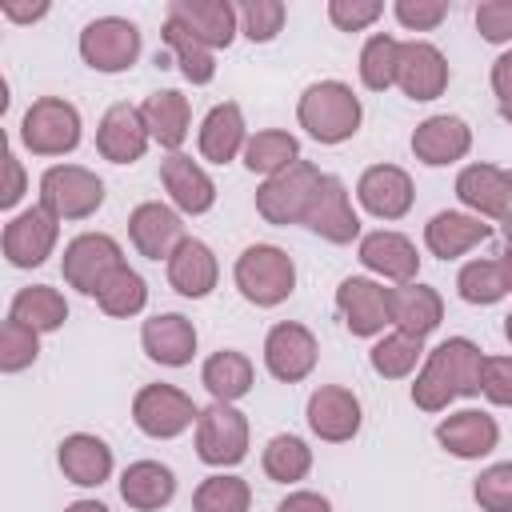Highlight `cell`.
<instances>
[{
    "label": "cell",
    "mask_w": 512,
    "mask_h": 512,
    "mask_svg": "<svg viewBox=\"0 0 512 512\" xmlns=\"http://www.w3.org/2000/svg\"><path fill=\"white\" fill-rule=\"evenodd\" d=\"M480 348L468 336L436 344L412 384V404L424 412H444L456 396H480Z\"/></svg>",
    "instance_id": "obj_1"
},
{
    "label": "cell",
    "mask_w": 512,
    "mask_h": 512,
    "mask_svg": "<svg viewBox=\"0 0 512 512\" xmlns=\"http://www.w3.org/2000/svg\"><path fill=\"white\" fill-rule=\"evenodd\" d=\"M360 96L344 84V80H320V84H308L300 104H296V120L300 128L320 140V144H344L356 136L360 128Z\"/></svg>",
    "instance_id": "obj_2"
},
{
    "label": "cell",
    "mask_w": 512,
    "mask_h": 512,
    "mask_svg": "<svg viewBox=\"0 0 512 512\" xmlns=\"http://www.w3.org/2000/svg\"><path fill=\"white\" fill-rule=\"evenodd\" d=\"M236 288L256 308H276L296 288V264L276 244H252L236 256Z\"/></svg>",
    "instance_id": "obj_3"
},
{
    "label": "cell",
    "mask_w": 512,
    "mask_h": 512,
    "mask_svg": "<svg viewBox=\"0 0 512 512\" xmlns=\"http://www.w3.org/2000/svg\"><path fill=\"white\" fill-rule=\"evenodd\" d=\"M320 180H324V172H320L316 164L296 160L292 168L268 176V180L256 188V212H260L268 224H276V228L304 224V212H308V204H312Z\"/></svg>",
    "instance_id": "obj_4"
},
{
    "label": "cell",
    "mask_w": 512,
    "mask_h": 512,
    "mask_svg": "<svg viewBox=\"0 0 512 512\" xmlns=\"http://www.w3.org/2000/svg\"><path fill=\"white\" fill-rule=\"evenodd\" d=\"M20 140L32 156H68L80 144V112L64 96H40L20 120Z\"/></svg>",
    "instance_id": "obj_5"
},
{
    "label": "cell",
    "mask_w": 512,
    "mask_h": 512,
    "mask_svg": "<svg viewBox=\"0 0 512 512\" xmlns=\"http://www.w3.org/2000/svg\"><path fill=\"white\" fill-rule=\"evenodd\" d=\"M104 204V180L80 164H52L40 176V208L56 220H88Z\"/></svg>",
    "instance_id": "obj_6"
},
{
    "label": "cell",
    "mask_w": 512,
    "mask_h": 512,
    "mask_svg": "<svg viewBox=\"0 0 512 512\" xmlns=\"http://www.w3.org/2000/svg\"><path fill=\"white\" fill-rule=\"evenodd\" d=\"M116 268H124V252H120V244L108 232H84V236H76L64 248V260H60L64 284L76 288V292H84V296H96Z\"/></svg>",
    "instance_id": "obj_7"
},
{
    "label": "cell",
    "mask_w": 512,
    "mask_h": 512,
    "mask_svg": "<svg viewBox=\"0 0 512 512\" xmlns=\"http://www.w3.org/2000/svg\"><path fill=\"white\" fill-rule=\"evenodd\" d=\"M132 420L144 436L152 440H172L180 436L184 428H192L200 420L196 404L188 392L172 388V384H144L136 396H132Z\"/></svg>",
    "instance_id": "obj_8"
},
{
    "label": "cell",
    "mask_w": 512,
    "mask_h": 512,
    "mask_svg": "<svg viewBox=\"0 0 512 512\" xmlns=\"http://www.w3.org/2000/svg\"><path fill=\"white\" fill-rule=\"evenodd\" d=\"M196 456L212 468H232L248 456V420L232 404L212 400L196 420Z\"/></svg>",
    "instance_id": "obj_9"
},
{
    "label": "cell",
    "mask_w": 512,
    "mask_h": 512,
    "mask_svg": "<svg viewBox=\"0 0 512 512\" xmlns=\"http://www.w3.org/2000/svg\"><path fill=\"white\" fill-rule=\"evenodd\" d=\"M80 56L96 72H128L140 56V28L124 16H100L80 32Z\"/></svg>",
    "instance_id": "obj_10"
},
{
    "label": "cell",
    "mask_w": 512,
    "mask_h": 512,
    "mask_svg": "<svg viewBox=\"0 0 512 512\" xmlns=\"http://www.w3.org/2000/svg\"><path fill=\"white\" fill-rule=\"evenodd\" d=\"M56 236H60V220L48 208L32 204L4 224V256L12 268H40L52 256Z\"/></svg>",
    "instance_id": "obj_11"
},
{
    "label": "cell",
    "mask_w": 512,
    "mask_h": 512,
    "mask_svg": "<svg viewBox=\"0 0 512 512\" xmlns=\"http://www.w3.org/2000/svg\"><path fill=\"white\" fill-rule=\"evenodd\" d=\"M336 308L352 336H380L384 324H392V288L368 276H348L336 288Z\"/></svg>",
    "instance_id": "obj_12"
},
{
    "label": "cell",
    "mask_w": 512,
    "mask_h": 512,
    "mask_svg": "<svg viewBox=\"0 0 512 512\" xmlns=\"http://www.w3.org/2000/svg\"><path fill=\"white\" fill-rule=\"evenodd\" d=\"M316 352H320L316 348V336L304 324H296V320H280L264 336V364L284 384L304 380L316 368Z\"/></svg>",
    "instance_id": "obj_13"
},
{
    "label": "cell",
    "mask_w": 512,
    "mask_h": 512,
    "mask_svg": "<svg viewBox=\"0 0 512 512\" xmlns=\"http://www.w3.org/2000/svg\"><path fill=\"white\" fill-rule=\"evenodd\" d=\"M148 124H144V112L128 100L112 104L104 116H100V128H96V152L112 164H136L148 148Z\"/></svg>",
    "instance_id": "obj_14"
},
{
    "label": "cell",
    "mask_w": 512,
    "mask_h": 512,
    "mask_svg": "<svg viewBox=\"0 0 512 512\" xmlns=\"http://www.w3.org/2000/svg\"><path fill=\"white\" fill-rule=\"evenodd\" d=\"M304 228H312L316 236H324L328 244H352L360 236V220L352 212L348 188L340 176H324L308 212H304Z\"/></svg>",
    "instance_id": "obj_15"
},
{
    "label": "cell",
    "mask_w": 512,
    "mask_h": 512,
    "mask_svg": "<svg viewBox=\"0 0 512 512\" xmlns=\"http://www.w3.org/2000/svg\"><path fill=\"white\" fill-rule=\"evenodd\" d=\"M128 236L136 244L140 256L148 260H168L188 236H184V220L176 208L160 204V200H148V204H136L132 216H128Z\"/></svg>",
    "instance_id": "obj_16"
},
{
    "label": "cell",
    "mask_w": 512,
    "mask_h": 512,
    "mask_svg": "<svg viewBox=\"0 0 512 512\" xmlns=\"http://www.w3.org/2000/svg\"><path fill=\"white\" fill-rule=\"evenodd\" d=\"M396 84L408 100H436L448 88V60L428 40H404L400 44V68Z\"/></svg>",
    "instance_id": "obj_17"
},
{
    "label": "cell",
    "mask_w": 512,
    "mask_h": 512,
    "mask_svg": "<svg viewBox=\"0 0 512 512\" xmlns=\"http://www.w3.org/2000/svg\"><path fill=\"white\" fill-rule=\"evenodd\" d=\"M356 196H360V204L376 220H400V216H408V208L416 200V188H412V176L404 168H396V164H372V168L360 172Z\"/></svg>",
    "instance_id": "obj_18"
},
{
    "label": "cell",
    "mask_w": 512,
    "mask_h": 512,
    "mask_svg": "<svg viewBox=\"0 0 512 512\" xmlns=\"http://www.w3.org/2000/svg\"><path fill=\"white\" fill-rule=\"evenodd\" d=\"M456 196L480 220H508L512 212V180L496 164H468L456 176Z\"/></svg>",
    "instance_id": "obj_19"
},
{
    "label": "cell",
    "mask_w": 512,
    "mask_h": 512,
    "mask_svg": "<svg viewBox=\"0 0 512 512\" xmlns=\"http://www.w3.org/2000/svg\"><path fill=\"white\" fill-rule=\"evenodd\" d=\"M360 400L352 388H340V384H324L308 396V428L328 440V444H344L360 432Z\"/></svg>",
    "instance_id": "obj_20"
},
{
    "label": "cell",
    "mask_w": 512,
    "mask_h": 512,
    "mask_svg": "<svg viewBox=\"0 0 512 512\" xmlns=\"http://www.w3.org/2000/svg\"><path fill=\"white\" fill-rule=\"evenodd\" d=\"M472 148V128L460 120V116H428L416 124L412 132V152L420 164L428 168H444V164H456L464 160Z\"/></svg>",
    "instance_id": "obj_21"
},
{
    "label": "cell",
    "mask_w": 512,
    "mask_h": 512,
    "mask_svg": "<svg viewBox=\"0 0 512 512\" xmlns=\"http://www.w3.org/2000/svg\"><path fill=\"white\" fill-rule=\"evenodd\" d=\"M160 184H164V192L172 196V204H176L180 212H188V216H200V212H208V208L216 204V184H212V176H208L192 156H184V152H168V156L160 160Z\"/></svg>",
    "instance_id": "obj_22"
},
{
    "label": "cell",
    "mask_w": 512,
    "mask_h": 512,
    "mask_svg": "<svg viewBox=\"0 0 512 512\" xmlns=\"http://www.w3.org/2000/svg\"><path fill=\"white\" fill-rule=\"evenodd\" d=\"M168 20H180L200 44H208L216 52V48L232 44L240 12L228 0H172L168 4Z\"/></svg>",
    "instance_id": "obj_23"
},
{
    "label": "cell",
    "mask_w": 512,
    "mask_h": 512,
    "mask_svg": "<svg viewBox=\"0 0 512 512\" xmlns=\"http://www.w3.org/2000/svg\"><path fill=\"white\" fill-rule=\"evenodd\" d=\"M140 344H144V352H148L156 364H164V368H184V364H192V356H196V328H192V320L180 316V312H156L152 320H144Z\"/></svg>",
    "instance_id": "obj_24"
},
{
    "label": "cell",
    "mask_w": 512,
    "mask_h": 512,
    "mask_svg": "<svg viewBox=\"0 0 512 512\" xmlns=\"http://www.w3.org/2000/svg\"><path fill=\"white\" fill-rule=\"evenodd\" d=\"M360 264L384 280H396V284H412L416 272H420V256H416V244L400 232H368L360 240Z\"/></svg>",
    "instance_id": "obj_25"
},
{
    "label": "cell",
    "mask_w": 512,
    "mask_h": 512,
    "mask_svg": "<svg viewBox=\"0 0 512 512\" xmlns=\"http://www.w3.org/2000/svg\"><path fill=\"white\" fill-rule=\"evenodd\" d=\"M436 440H440L444 452H452L460 460H480V456H488L496 448L500 428H496V420L488 412L464 408V412H456V416L436 424Z\"/></svg>",
    "instance_id": "obj_26"
},
{
    "label": "cell",
    "mask_w": 512,
    "mask_h": 512,
    "mask_svg": "<svg viewBox=\"0 0 512 512\" xmlns=\"http://www.w3.org/2000/svg\"><path fill=\"white\" fill-rule=\"evenodd\" d=\"M220 280V264L212 256V248L196 236H188L172 256H168V284L188 296V300H204Z\"/></svg>",
    "instance_id": "obj_27"
},
{
    "label": "cell",
    "mask_w": 512,
    "mask_h": 512,
    "mask_svg": "<svg viewBox=\"0 0 512 512\" xmlns=\"http://www.w3.org/2000/svg\"><path fill=\"white\" fill-rule=\"evenodd\" d=\"M60 472L80 488H100L112 476V448L92 432H72L60 440Z\"/></svg>",
    "instance_id": "obj_28"
},
{
    "label": "cell",
    "mask_w": 512,
    "mask_h": 512,
    "mask_svg": "<svg viewBox=\"0 0 512 512\" xmlns=\"http://www.w3.org/2000/svg\"><path fill=\"white\" fill-rule=\"evenodd\" d=\"M488 236H492V224H484L480 216H468V212H436L424 224V244L440 260H456L468 248L484 244Z\"/></svg>",
    "instance_id": "obj_29"
},
{
    "label": "cell",
    "mask_w": 512,
    "mask_h": 512,
    "mask_svg": "<svg viewBox=\"0 0 512 512\" xmlns=\"http://www.w3.org/2000/svg\"><path fill=\"white\" fill-rule=\"evenodd\" d=\"M244 144H248V128H244L240 104L236 100L216 104L200 124V156L212 164H228V160L244 156Z\"/></svg>",
    "instance_id": "obj_30"
},
{
    "label": "cell",
    "mask_w": 512,
    "mask_h": 512,
    "mask_svg": "<svg viewBox=\"0 0 512 512\" xmlns=\"http://www.w3.org/2000/svg\"><path fill=\"white\" fill-rule=\"evenodd\" d=\"M440 320H444V300H440L436 288L416 284V280L392 288V324H396V332L424 340L428 332L440 328Z\"/></svg>",
    "instance_id": "obj_31"
},
{
    "label": "cell",
    "mask_w": 512,
    "mask_h": 512,
    "mask_svg": "<svg viewBox=\"0 0 512 512\" xmlns=\"http://www.w3.org/2000/svg\"><path fill=\"white\" fill-rule=\"evenodd\" d=\"M120 496H124V504L136 508V512H156V508L172 504V496H176V476H172V468H164L160 460H136V464H128L124 476H120Z\"/></svg>",
    "instance_id": "obj_32"
},
{
    "label": "cell",
    "mask_w": 512,
    "mask_h": 512,
    "mask_svg": "<svg viewBox=\"0 0 512 512\" xmlns=\"http://www.w3.org/2000/svg\"><path fill=\"white\" fill-rule=\"evenodd\" d=\"M140 112H144L148 136H152L160 148L176 152V148L184 144V136H188V124H192V108H188V96H180L176 88H164V92H152V96L140 104Z\"/></svg>",
    "instance_id": "obj_33"
},
{
    "label": "cell",
    "mask_w": 512,
    "mask_h": 512,
    "mask_svg": "<svg viewBox=\"0 0 512 512\" xmlns=\"http://www.w3.org/2000/svg\"><path fill=\"white\" fill-rule=\"evenodd\" d=\"M252 380H256L252 360H248L244 352H236V348L212 352V356L204 360V368H200V384H204L208 396L220 400V404H232V400L248 396V392H252Z\"/></svg>",
    "instance_id": "obj_34"
},
{
    "label": "cell",
    "mask_w": 512,
    "mask_h": 512,
    "mask_svg": "<svg viewBox=\"0 0 512 512\" xmlns=\"http://www.w3.org/2000/svg\"><path fill=\"white\" fill-rule=\"evenodd\" d=\"M296 160H300V140L280 128H264V132L248 136V144H244V168L260 172V176H276V172L292 168Z\"/></svg>",
    "instance_id": "obj_35"
},
{
    "label": "cell",
    "mask_w": 512,
    "mask_h": 512,
    "mask_svg": "<svg viewBox=\"0 0 512 512\" xmlns=\"http://www.w3.org/2000/svg\"><path fill=\"white\" fill-rule=\"evenodd\" d=\"M12 320L28 324L32 332H56L68 320V304H64V296L52 284H32V288H20L16 292Z\"/></svg>",
    "instance_id": "obj_36"
},
{
    "label": "cell",
    "mask_w": 512,
    "mask_h": 512,
    "mask_svg": "<svg viewBox=\"0 0 512 512\" xmlns=\"http://www.w3.org/2000/svg\"><path fill=\"white\" fill-rule=\"evenodd\" d=\"M164 44H168V52L176 56L184 80H192V84H208V80L216 76V56H212V48L200 44L180 20H164Z\"/></svg>",
    "instance_id": "obj_37"
},
{
    "label": "cell",
    "mask_w": 512,
    "mask_h": 512,
    "mask_svg": "<svg viewBox=\"0 0 512 512\" xmlns=\"http://www.w3.org/2000/svg\"><path fill=\"white\" fill-rule=\"evenodd\" d=\"M420 356H424V340L404 336V332H388L384 340L372 344L368 364H372V372L384 376V380H404V376L416 372Z\"/></svg>",
    "instance_id": "obj_38"
},
{
    "label": "cell",
    "mask_w": 512,
    "mask_h": 512,
    "mask_svg": "<svg viewBox=\"0 0 512 512\" xmlns=\"http://www.w3.org/2000/svg\"><path fill=\"white\" fill-rule=\"evenodd\" d=\"M308 468H312V448H308L300 436L280 432V436H272V440L264 444V472H268V480H276V484H296V480L308 476Z\"/></svg>",
    "instance_id": "obj_39"
},
{
    "label": "cell",
    "mask_w": 512,
    "mask_h": 512,
    "mask_svg": "<svg viewBox=\"0 0 512 512\" xmlns=\"http://www.w3.org/2000/svg\"><path fill=\"white\" fill-rule=\"evenodd\" d=\"M96 304H100L108 316L128 320V316H136V312L148 304V284H144L140 272H132V268L124 264V268H116V272L104 280V288L96 292Z\"/></svg>",
    "instance_id": "obj_40"
},
{
    "label": "cell",
    "mask_w": 512,
    "mask_h": 512,
    "mask_svg": "<svg viewBox=\"0 0 512 512\" xmlns=\"http://www.w3.org/2000/svg\"><path fill=\"white\" fill-rule=\"evenodd\" d=\"M396 68H400V40L388 32L368 36V44L360 48V80L372 92H384L396 84Z\"/></svg>",
    "instance_id": "obj_41"
},
{
    "label": "cell",
    "mask_w": 512,
    "mask_h": 512,
    "mask_svg": "<svg viewBox=\"0 0 512 512\" xmlns=\"http://www.w3.org/2000/svg\"><path fill=\"white\" fill-rule=\"evenodd\" d=\"M252 504V488L240 476H208L200 480V488L192 492V512H248Z\"/></svg>",
    "instance_id": "obj_42"
},
{
    "label": "cell",
    "mask_w": 512,
    "mask_h": 512,
    "mask_svg": "<svg viewBox=\"0 0 512 512\" xmlns=\"http://www.w3.org/2000/svg\"><path fill=\"white\" fill-rule=\"evenodd\" d=\"M456 288H460V300L468 304H496L512 292L500 272V260H468L456 276Z\"/></svg>",
    "instance_id": "obj_43"
},
{
    "label": "cell",
    "mask_w": 512,
    "mask_h": 512,
    "mask_svg": "<svg viewBox=\"0 0 512 512\" xmlns=\"http://www.w3.org/2000/svg\"><path fill=\"white\" fill-rule=\"evenodd\" d=\"M40 356V332H32L20 320H4L0 328V368L4 372H24L32 360Z\"/></svg>",
    "instance_id": "obj_44"
},
{
    "label": "cell",
    "mask_w": 512,
    "mask_h": 512,
    "mask_svg": "<svg viewBox=\"0 0 512 512\" xmlns=\"http://www.w3.org/2000/svg\"><path fill=\"white\" fill-rule=\"evenodd\" d=\"M236 12H240V32L252 44L276 40V32L284 28V16H288V8L280 0H244Z\"/></svg>",
    "instance_id": "obj_45"
},
{
    "label": "cell",
    "mask_w": 512,
    "mask_h": 512,
    "mask_svg": "<svg viewBox=\"0 0 512 512\" xmlns=\"http://www.w3.org/2000/svg\"><path fill=\"white\" fill-rule=\"evenodd\" d=\"M472 496L484 512H512V460L484 468L472 484Z\"/></svg>",
    "instance_id": "obj_46"
},
{
    "label": "cell",
    "mask_w": 512,
    "mask_h": 512,
    "mask_svg": "<svg viewBox=\"0 0 512 512\" xmlns=\"http://www.w3.org/2000/svg\"><path fill=\"white\" fill-rule=\"evenodd\" d=\"M380 12H384L380 0H328V20L340 32H360V28L376 24Z\"/></svg>",
    "instance_id": "obj_47"
},
{
    "label": "cell",
    "mask_w": 512,
    "mask_h": 512,
    "mask_svg": "<svg viewBox=\"0 0 512 512\" xmlns=\"http://www.w3.org/2000/svg\"><path fill=\"white\" fill-rule=\"evenodd\" d=\"M480 392L492 404L512 408V356H484V364H480Z\"/></svg>",
    "instance_id": "obj_48"
},
{
    "label": "cell",
    "mask_w": 512,
    "mask_h": 512,
    "mask_svg": "<svg viewBox=\"0 0 512 512\" xmlns=\"http://www.w3.org/2000/svg\"><path fill=\"white\" fill-rule=\"evenodd\" d=\"M476 28L488 44H508L512 40V0H484L476 8Z\"/></svg>",
    "instance_id": "obj_49"
},
{
    "label": "cell",
    "mask_w": 512,
    "mask_h": 512,
    "mask_svg": "<svg viewBox=\"0 0 512 512\" xmlns=\"http://www.w3.org/2000/svg\"><path fill=\"white\" fill-rule=\"evenodd\" d=\"M392 12H396V20H400L404 28L428 32V28H436V24L448 16V4H444V0H396Z\"/></svg>",
    "instance_id": "obj_50"
},
{
    "label": "cell",
    "mask_w": 512,
    "mask_h": 512,
    "mask_svg": "<svg viewBox=\"0 0 512 512\" xmlns=\"http://www.w3.org/2000/svg\"><path fill=\"white\" fill-rule=\"evenodd\" d=\"M4 188H0V208H12L16 200H20V192H24V172H20V160L12 156V152H4Z\"/></svg>",
    "instance_id": "obj_51"
},
{
    "label": "cell",
    "mask_w": 512,
    "mask_h": 512,
    "mask_svg": "<svg viewBox=\"0 0 512 512\" xmlns=\"http://www.w3.org/2000/svg\"><path fill=\"white\" fill-rule=\"evenodd\" d=\"M276 512H332V504L320 492H288Z\"/></svg>",
    "instance_id": "obj_52"
},
{
    "label": "cell",
    "mask_w": 512,
    "mask_h": 512,
    "mask_svg": "<svg viewBox=\"0 0 512 512\" xmlns=\"http://www.w3.org/2000/svg\"><path fill=\"white\" fill-rule=\"evenodd\" d=\"M492 92L500 96V104L512 100V52L492 60Z\"/></svg>",
    "instance_id": "obj_53"
},
{
    "label": "cell",
    "mask_w": 512,
    "mask_h": 512,
    "mask_svg": "<svg viewBox=\"0 0 512 512\" xmlns=\"http://www.w3.org/2000/svg\"><path fill=\"white\" fill-rule=\"evenodd\" d=\"M0 12H4L8 20L28 24V20H40V16L48 12V4H16V0H4V4H0Z\"/></svg>",
    "instance_id": "obj_54"
},
{
    "label": "cell",
    "mask_w": 512,
    "mask_h": 512,
    "mask_svg": "<svg viewBox=\"0 0 512 512\" xmlns=\"http://www.w3.org/2000/svg\"><path fill=\"white\" fill-rule=\"evenodd\" d=\"M500 236H504V248H500V272H504V280H508V288H512V216L500 220Z\"/></svg>",
    "instance_id": "obj_55"
},
{
    "label": "cell",
    "mask_w": 512,
    "mask_h": 512,
    "mask_svg": "<svg viewBox=\"0 0 512 512\" xmlns=\"http://www.w3.org/2000/svg\"><path fill=\"white\" fill-rule=\"evenodd\" d=\"M64 512H108L100 500H76V504H68Z\"/></svg>",
    "instance_id": "obj_56"
},
{
    "label": "cell",
    "mask_w": 512,
    "mask_h": 512,
    "mask_svg": "<svg viewBox=\"0 0 512 512\" xmlns=\"http://www.w3.org/2000/svg\"><path fill=\"white\" fill-rule=\"evenodd\" d=\"M500 116H504V120L512 124V100H504V104H500Z\"/></svg>",
    "instance_id": "obj_57"
},
{
    "label": "cell",
    "mask_w": 512,
    "mask_h": 512,
    "mask_svg": "<svg viewBox=\"0 0 512 512\" xmlns=\"http://www.w3.org/2000/svg\"><path fill=\"white\" fill-rule=\"evenodd\" d=\"M504 340H508V344H512V312H508V316H504Z\"/></svg>",
    "instance_id": "obj_58"
},
{
    "label": "cell",
    "mask_w": 512,
    "mask_h": 512,
    "mask_svg": "<svg viewBox=\"0 0 512 512\" xmlns=\"http://www.w3.org/2000/svg\"><path fill=\"white\" fill-rule=\"evenodd\" d=\"M508 180H512V172H508Z\"/></svg>",
    "instance_id": "obj_59"
}]
</instances>
